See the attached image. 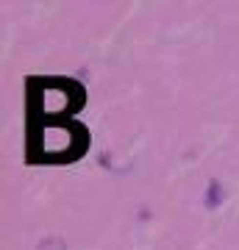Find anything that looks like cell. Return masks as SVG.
<instances>
[{"instance_id": "6da1fadb", "label": "cell", "mask_w": 239, "mask_h": 250, "mask_svg": "<svg viewBox=\"0 0 239 250\" xmlns=\"http://www.w3.org/2000/svg\"><path fill=\"white\" fill-rule=\"evenodd\" d=\"M39 150H42V156H50V159L70 156V153H75V131L64 128V125H47L39 134Z\"/></svg>"}, {"instance_id": "7a4b0ae2", "label": "cell", "mask_w": 239, "mask_h": 250, "mask_svg": "<svg viewBox=\"0 0 239 250\" xmlns=\"http://www.w3.org/2000/svg\"><path fill=\"white\" fill-rule=\"evenodd\" d=\"M39 250H64V242L56 239V236H50V239H44L42 245H39Z\"/></svg>"}]
</instances>
